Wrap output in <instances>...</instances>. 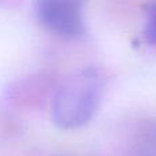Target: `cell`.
Returning a JSON list of instances; mask_svg holds the SVG:
<instances>
[{"label": "cell", "mask_w": 156, "mask_h": 156, "mask_svg": "<svg viewBox=\"0 0 156 156\" xmlns=\"http://www.w3.org/2000/svg\"><path fill=\"white\" fill-rule=\"evenodd\" d=\"M103 92V77L96 69L74 73L58 89L52 101V118L62 129H77L92 119Z\"/></svg>", "instance_id": "1"}, {"label": "cell", "mask_w": 156, "mask_h": 156, "mask_svg": "<svg viewBox=\"0 0 156 156\" xmlns=\"http://www.w3.org/2000/svg\"><path fill=\"white\" fill-rule=\"evenodd\" d=\"M36 14L45 29L62 37L85 32L83 0H36Z\"/></svg>", "instance_id": "2"}, {"label": "cell", "mask_w": 156, "mask_h": 156, "mask_svg": "<svg viewBox=\"0 0 156 156\" xmlns=\"http://www.w3.org/2000/svg\"><path fill=\"white\" fill-rule=\"evenodd\" d=\"M144 37L148 43L156 44V0H154L147 8Z\"/></svg>", "instance_id": "3"}]
</instances>
